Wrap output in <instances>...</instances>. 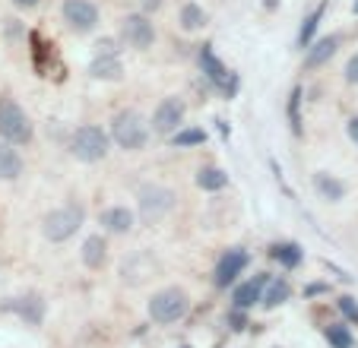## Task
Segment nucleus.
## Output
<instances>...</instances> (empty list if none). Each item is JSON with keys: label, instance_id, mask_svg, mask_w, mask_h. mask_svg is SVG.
<instances>
[{"label": "nucleus", "instance_id": "f257e3e1", "mask_svg": "<svg viewBox=\"0 0 358 348\" xmlns=\"http://www.w3.org/2000/svg\"><path fill=\"white\" fill-rule=\"evenodd\" d=\"M187 310H190V298L184 288H162V291H156L152 301H149V320L169 326V323L181 320Z\"/></svg>", "mask_w": 358, "mask_h": 348}, {"label": "nucleus", "instance_id": "f03ea898", "mask_svg": "<svg viewBox=\"0 0 358 348\" xmlns=\"http://www.w3.org/2000/svg\"><path fill=\"white\" fill-rule=\"evenodd\" d=\"M0 140L13 146L32 140V121L13 99H0Z\"/></svg>", "mask_w": 358, "mask_h": 348}, {"label": "nucleus", "instance_id": "7ed1b4c3", "mask_svg": "<svg viewBox=\"0 0 358 348\" xmlns=\"http://www.w3.org/2000/svg\"><path fill=\"white\" fill-rule=\"evenodd\" d=\"M111 136L121 149H143L149 140V124L140 111H121L111 121Z\"/></svg>", "mask_w": 358, "mask_h": 348}, {"label": "nucleus", "instance_id": "20e7f679", "mask_svg": "<svg viewBox=\"0 0 358 348\" xmlns=\"http://www.w3.org/2000/svg\"><path fill=\"white\" fill-rule=\"evenodd\" d=\"M83 219H86V212H83V206H61L55 209V212H48L45 222H41V231H45L48 241H67V238H73L76 231L83 228Z\"/></svg>", "mask_w": 358, "mask_h": 348}, {"label": "nucleus", "instance_id": "39448f33", "mask_svg": "<svg viewBox=\"0 0 358 348\" xmlns=\"http://www.w3.org/2000/svg\"><path fill=\"white\" fill-rule=\"evenodd\" d=\"M136 200H140V215H143V222H162L165 215L175 209V190H169V187H162V184H143L140 187V194H136Z\"/></svg>", "mask_w": 358, "mask_h": 348}, {"label": "nucleus", "instance_id": "423d86ee", "mask_svg": "<svg viewBox=\"0 0 358 348\" xmlns=\"http://www.w3.org/2000/svg\"><path fill=\"white\" fill-rule=\"evenodd\" d=\"M70 152L76 155L80 161H101L108 155V133L101 127H80L73 136H70Z\"/></svg>", "mask_w": 358, "mask_h": 348}, {"label": "nucleus", "instance_id": "0eeeda50", "mask_svg": "<svg viewBox=\"0 0 358 348\" xmlns=\"http://www.w3.org/2000/svg\"><path fill=\"white\" fill-rule=\"evenodd\" d=\"M200 67H203V73H206V80H210L222 95H235L238 92V76L231 73L229 67H222V61L213 54L210 45L200 51Z\"/></svg>", "mask_w": 358, "mask_h": 348}, {"label": "nucleus", "instance_id": "6e6552de", "mask_svg": "<svg viewBox=\"0 0 358 348\" xmlns=\"http://www.w3.org/2000/svg\"><path fill=\"white\" fill-rule=\"evenodd\" d=\"M121 38L127 41L130 48H149L156 41V32H152V22L143 13H127L121 20Z\"/></svg>", "mask_w": 358, "mask_h": 348}, {"label": "nucleus", "instance_id": "1a4fd4ad", "mask_svg": "<svg viewBox=\"0 0 358 348\" xmlns=\"http://www.w3.org/2000/svg\"><path fill=\"white\" fill-rule=\"evenodd\" d=\"M181 121H184V101L181 99H162V105H159L156 114H152V130L162 136H171L181 130Z\"/></svg>", "mask_w": 358, "mask_h": 348}, {"label": "nucleus", "instance_id": "9d476101", "mask_svg": "<svg viewBox=\"0 0 358 348\" xmlns=\"http://www.w3.org/2000/svg\"><path fill=\"white\" fill-rule=\"evenodd\" d=\"M64 20L73 32H92L99 22V10L89 0H64Z\"/></svg>", "mask_w": 358, "mask_h": 348}, {"label": "nucleus", "instance_id": "9b49d317", "mask_svg": "<svg viewBox=\"0 0 358 348\" xmlns=\"http://www.w3.org/2000/svg\"><path fill=\"white\" fill-rule=\"evenodd\" d=\"M156 273H159V263L152 260V254H146V250H140V254L127 256V260L121 263V279L130 282V285H143L149 275H156Z\"/></svg>", "mask_w": 358, "mask_h": 348}, {"label": "nucleus", "instance_id": "f8f14e48", "mask_svg": "<svg viewBox=\"0 0 358 348\" xmlns=\"http://www.w3.org/2000/svg\"><path fill=\"white\" fill-rule=\"evenodd\" d=\"M244 266H248V254H244L241 247L229 250V254L219 260V266H216V285H219V288H229L231 282L241 275Z\"/></svg>", "mask_w": 358, "mask_h": 348}, {"label": "nucleus", "instance_id": "ddd939ff", "mask_svg": "<svg viewBox=\"0 0 358 348\" xmlns=\"http://www.w3.org/2000/svg\"><path fill=\"white\" fill-rule=\"evenodd\" d=\"M270 282V275H264L260 273L257 279H250V282H244V285H238L235 288V307L238 310H244V307H254L257 301H264V285Z\"/></svg>", "mask_w": 358, "mask_h": 348}, {"label": "nucleus", "instance_id": "4468645a", "mask_svg": "<svg viewBox=\"0 0 358 348\" xmlns=\"http://www.w3.org/2000/svg\"><path fill=\"white\" fill-rule=\"evenodd\" d=\"M336 48H339V38L336 35H330V38H320V41H314L311 48H308V54H304V67H324L327 61H330L333 54H336Z\"/></svg>", "mask_w": 358, "mask_h": 348}, {"label": "nucleus", "instance_id": "2eb2a0df", "mask_svg": "<svg viewBox=\"0 0 358 348\" xmlns=\"http://www.w3.org/2000/svg\"><path fill=\"white\" fill-rule=\"evenodd\" d=\"M22 174V159L13 149V143L0 140V181H16Z\"/></svg>", "mask_w": 358, "mask_h": 348}, {"label": "nucleus", "instance_id": "dca6fc26", "mask_svg": "<svg viewBox=\"0 0 358 348\" xmlns=\"http://www.w3.org/2000/svg\"><path fill=\"white\" fill-rule=\"evenodd\" d=\"M10 310H16V314H20L26 323L38 326L41 317H45V301H41L38 295H26V298H16V301L10 304Z\"/></svg>", "mask_w": 358, "mask_h": 348}, {"label": "nucleus", "instance_id": "f3484780", "mask_svg": "<svg viewBox=\"0 0 358 348\" xmlns=\"http://www.w3.org/2000/svg\"><path fill=\"white\" fill-rule=\"evenodd\" d=\"M101 225L108 228V231H115V235H124V231L134 228V212L127 206H111L101 212Z\"/></svg>", "mask_w": 358, "mask_h": 348}, {"label": "nucleus", "instance_id": "a211bd4d", "mask_svg": "<svg viewBox=\"0 0 358 348\" xmlns=\"http://www.w3.org/2000/svg\"><path fill=\"white\" fill-rule=\"evenodd\" d=\"M89 73L95 76V80H121V61H117V54H95L92 67H89Z\"/></svg>", "mask_w": 358, "mask_h": 348}, {"label": "nucleus", "instance_id": "6ab92c4d", "mask_svg": "<svg viewBox=\"0 0 358 348\" xmlns=\"http://www.w3.org/2000/svg\"><path fill=\"white\" fill-rule=\"evenodd\" d=\"M324 13H327V0H320L317 7H314L311 13L304 16V22H301V32H298V45H301V48H311L314 32H317V26H320V20H324Z\"/></svg>", "mask_w": 358, "mask_h": 348}, {"label": "nucleus", "instance_id": "aec40b11", "mask_svg": "<svg viewBox=\"0 0 358 348\" xmlns=\"http://www.w3.org/2000/svg\"><path fill=\"white\" fill-rule=\"evenodd\" d=\"M105 250H108V244H105L101 235L86 238V244H83V263H86L89 269H101V263H105Z\"/></svg>", "mask_w": 358, "mask_h": 348}, {"label": "nucleus", "instance_id": "412c9836", "mask_svg": "<svg viewBox=\"0 0 358 348\" xmlns=\"http://www.w3.org/2000/svg\"><path fill=\"white\" fill-rule=\"evenodd\" d=\"M314 187H317V194L324 196V200H330V203H336V200H343V196H345L343 181L330 177L327 171H317V174H314Z\"/></svg>", "mask_w": 358, "mask_h": 348}, {"label": "nucleus", "instance_id": "4be33fe9", "mask_svg": "<svg viewBox=\"0 0 358 348\" xmlns=\"http://www.w3.org/2000/svg\"><path fill=\"white\" fill-rule=\"evenodd\" d=\"M225 184H229V174L222 171V168H200V174H196V187L200 190H222Z\"/></svg>", "mask_w": 358, "mask_h": 348}, {"label": "nucleus", "instance_id": "5701e85b", "mask_svg": "<svg viewBox=\"0 0 358 348\" xmlns=\"http://www.w3.org/2000/svg\"><path fill=\"white\" fill-rule=\"evenodd\" d=\"M206 20H210V16H206V10L196 7V3H184V7H181V26L187 29V32L203 29V26H206Z\"/></svg>", "mask_w": 358, "mask_h": 348}, {"label": "nucleus", "instance_id": "b1692460", "mask_svg": "<svg viewBox=\"0 0 358 348\" xmlns=\"http://www.w3.org/2000/svg\"><path fill=\"white\" fill-rule=\"evenodd\" d=\"M292 295V288L285 279H270V288H266V295H264V304L266 307H276V304H285Z\"/></svg>", "mask_w": 358, "mask_h": 348}, {"label": "nucleus", "instance_id": "393cba45", "mask_svg": "<svg viewBox=\"0 0 358 348\" xmlns=\"http://www.w3.org/2000/svg\"><path fill=\"white\" fill-rule=\"evenodd\" d=\"M273 260H279L285 269H295L301 263V247L298 244H276L273 247Z\"/></svg>", "mask_w": 358, "mask_h": 348}, {"label": "nucleus", "instance_id": "a878e982", "mask_svg": "<svg viewBox=\"0 0 358 348\" xmlns=\"http://www.w3.org/2000/svg\"><path fill=\"white\" fill-rule=\"evenodd\" d=\"M324 335H327V342H330L333 348H352L355 345V339H352V333L345 326H327Z\"/></svg>", "mask_w": 358, "mask_h": 348}, {"label": "nucleus", "instance_id": "bb28decb", "mask_svg": "<svg viewBox=\"0 0 358 348\" xmlns=\"http://www.w3.org/2000/svg\"><path fill=\"white\" fill-rule=\"evenodd\" d=\"M171 143H175V146H181V149H187V146H200V143H206V133H203V130L187 127V130H178V133L171 136Z\"/></svg>", "mask_w": 358, "mask_h": 348}, {"label": "nucleus", "instance_id": "cd10ccee", "mask_svg": "<svg viewBox=\"0 0 358 348\" xmlns=\"http://www.w3.org/2000/svg\"><path fill=\"white\" fill-rule=\"evenodd\" d=\"M339 310H343L349 320L358 323V301H355V298H339Z\"/></svg>", "mask_w": 358, "mask_h": 348}, {"label": "nucleus", "instance_id": "c85d7f7f", "mask_svg": "<svg viewBox=\"0 0 358 348\" xmlns=\"http://www.w3.org/2000/svg\"><path fill=\"white\" fill-rule=\"evenodd\" d=\"M298 101H301V89H295V92H292V101H289V117H292V130H301L298 127Z\"/></svg>", "mask_w": 358, "mask_h": 348}, {"label": "nucleus", "instance_id": "c756f323", "mask_svg": "<svg viewBox=\"0 0 358 348\" xmlns=\"http://www.w3.org/2000/svg\"><path fill=\"white\" fill-rule=\"evenodd\" d=\"M345 80H349V82H358V51H355V57L345 64Z\"/></svg>", "mask_w": 358, "mask_h": 348}, {"label": "nucleus", "instance_id": "7c9ffc66", "mask_svg": "<svg viewBox=\"0 0 358 348\" xmlns=\"http://www.w3.org/2000/svg\"><path fill=\"white\" fill-rule=\"evenodd\" d=\"M349 136L355 140V146H358V117H352L349 121Z\"/></svg>", "mask_w": 358, "mask_h": 348}, {"label": "nucleus", "instance_id": "2f4dec72", "mask_svg": "<svg viewBox=\"0 0 358 348\" xmlns=\"http://www.w3.org/2000/svg\"><path fill=\"white\" fill-rule=\"evenodd\" d=\"M143 3V10H159L162 7V0H140Z\"/></svg>", "mask_w": 358, "mask_h": 348}, {"label": "nucleus", "instance_id": "473e14b6", "mask_svg": "<svg viewBox=\"0 0 358 348\" xmlns=\"http://www.w3.org/2000/svg\"><path fill=\"white\" fill-rule=\"evenodd\" d=\"M13 3H16V7H22V10H32L38 0H13Z\"/></svg>", "mask_w": 358, "mask_h": 348}, {"label": "nucleus", "instance_id": "72a5a7b5", "mask_svg": "<svg viewBox=\"0 0 358 348\" xmlns=\"http://www.w3.org/2000/svg\"><path fill=\"white\" fill-rule=\"evenodd\" d=\"M352 10H355V13H358V0H355V7H352Z\"/></svg>", "mask_w": 358, "mask_h": 348}]
</instances>
